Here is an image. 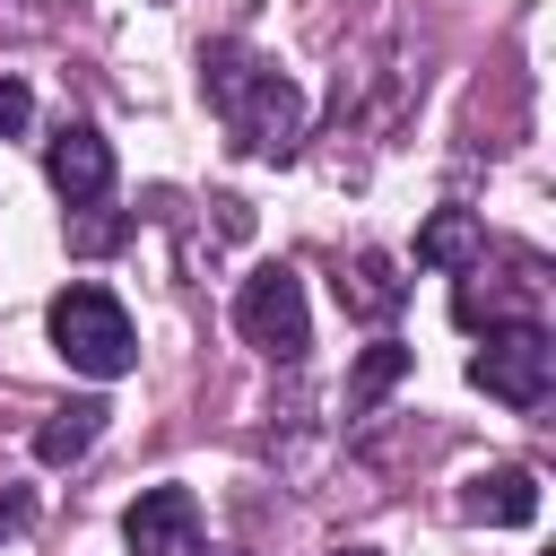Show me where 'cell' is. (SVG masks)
I'll list each match as a JSON object with an SVG mask.
<instances>
[{"mask_svg":"<svg viewBox=\"0 0 556 556\" xmlns=\"http://www.w3.org/2000/svg\"><path fill=\"white\" fill-rule=\"evenodd\" d=\"M339 556H374V547H339Z\"/></svg>","mask_w":556,"mask_h":556,"instance_id":"14","label":"cell"},{"mask_svg":"<svg viewBox=\"0 0 556 556\" xmlns=\"http://www.w3.org/2000/svg\"><path fill=\"white\" fill-rule=\"evenodd\" d=\"M43 330H52L61 365H78L87 382H122L139 365V330H130V313H122L113 287H61L52 313H43Z\"/></svg>","mask_w":556,"mask_h":556,"instance_id":"2","label":"cell"},{"mask_svg":"<svg viewBox=\"0 0 556 556\" xmlns=\"http://www.w3.org/2000/svg\"><path fill=\"white\" fill-rule=\"evenodd\" d=\"M235 330H243V348H261L269 365H295V356L313 348V304H304V278H295L287 261L252 269V278L235 287Z\"/></svg>","mask_w":556,"mask_h":556,"instance_id":"3","label":"cell"},{"mask_svg":"<svg viewBox=\"0 0 556 556\" xmlns=\"http://www.w3.org/2000/svg\"><path fill=\"white\" fill-rule=\"evenodd\" d=\"M469 382H478L486 400H504V408H539V400L556 391V339H547L539 321H504V330H486V348L469 356Z\"/></svg>","mask_w":556,"mask_h":556,"instance_id":"4","label":"cell"},{"mask_svg":"<svg viewBox=\"0 0 556 556\" xmlns=\"http://www.w3.org/2000/svg\"><path fill=\"white\" fill-rule=\"evenodd\" d=\"M417 261H426V269L469 278V269L486 261V226H478V208H434V217L417 226Z\"/></svg>","mask_w":556,"mask_h":556,"instance_id":"9","label":"cell"},{"mask_svg":"<svg viewBox=\"0 0 556 556\" xmlns=\"http://www.w3.org/2000/svg\"><path fill=\"white\" fill-rule=\"evenodd\" d=\"M400 304H408V278H400L391 252H348V261H339V313H356V321H391Z\"/></svg>","mask_w":556,"mask_h":556,"instance_id":"8","label":"cell"},{"mask_svg":"<svg viewBox=\"0 0 556 556\" xmlns=\"http://www.w3.org/2000/svg\"><path fill=\"white\" fill-rule=\"evenodd\" d=\"M26 113H35L26 78H9V70H0V139H17V130H26Z\"/></svg>","mask_w":556,"mask_h":556,"instance_id":"12","label":"cell"},{"mask_svg":"<svg viewBox=\"0 0 556 556\" xmlns=\"http://www.w3.org/2000/svg\"><path fill=\"white\" fill-rule=\"evenodd\" d=\"M200 96L243 156H295L304 148V87L287 70H269L252 43H226V35L200 43Z\"/></svg>","mask_w":556,"mask_h":556,"instance_id":"1","label":"cell"},{"mask_svg":"<svg viewBox=\"0 0 556 556\" xmlns=\"http://www.w3.org/2000/svg\"><path fill=\"white\" fill-rule=\"evenodd\" d=\"M400 374H408V348H400V339H374V348L348 365V417H374V400H382Z\"/></svg>","mask_w":556,"mask_h":556,"instance_id":"11","label":"cell"},{"mask_svg":"<svg viewBox=\"0 0 556 556\" xmlns=\"http://www.w3.org/2000/svg\"><path fill=\"white\" fill-rule=\"evenodd\" d=\"M96 434H104V400H70V408H52V417L35 426V460H43V469H70V460L96 452Z\"/></svg>","mask_w":556,"mask_h":556,"instance_id":"10","label":"cell"},{"mask_svg":"<svg viewBox=\"0 0 556 556\" xmlns=\"http://www.w3.org/2000/svg\"><path fill=\"white\" fill-rule=\"evenodd\" d=\"M70 243H78V252H113V243H122V217H87Z\"/></svg>","mask_w":556,"mask_h":556,"instance_id":"13","label":"cell"},{"mask_svg":"<svg viewBox=\"0 0 556 556\" xmlns=\"http://www.w3.org/2000/svg\"><path fill=\"white\" fill-rule=\"evenodd\" d=\"M130 556H200V495L191 486H139L122 513Z\"/></svg>","mask_w":556,"mask_h":556,"instance_id":"5","label":"cell"},{"mask_svg":"<svg viewBox=\"0 0 556 556\" xmlns=\"http://www.w3.org/2000/svg\"><path fill=\"white\" fill-rule=\"evenodd\" d=\"M43 174H52V191H61L70 208H104V200H113V148H104V130L61 122L52 148H43Z\"/></svg>","mask_w":556,"mask_h":556,"instance_id":"6","label":"cell"},{"mask_svg":"<svg viewBox=\"0 0 556 556\" xmlns=\"http://www.w3.org/2000/svg\"><path fill=\"white\" fill-rule=\"evenodd\" d=\"M460 521L530 530V521H539V478H530V469H478V478L460 486Z\"/></svg>","mask_w":556,"mask_h":556,"instance_id":"7","label":"cell"}]
</instances>
